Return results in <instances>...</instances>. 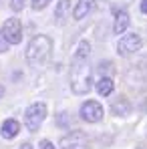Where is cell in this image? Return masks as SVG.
I'll return each mask as SVG.
<instances>
[{
    "label": "cell",
    "mask_w": 147,
    "mask_h": 149,
    "mask_svg": "<svg viewBox=\"0 0 147 149\" xmlns=\"http://www.w3.org/2000/svg\"><path fill=\"white\" fill-rule=\"evenodd\" d=\"M91 45L87 40H81L73 54L71 63V91L75 95H87L93 85V67L89 63Z\"/></svg>",
    "instance_id": "cell-1"
},
{
    "label": "cell",
    "mask_w": 147,
    "mask_h": 149,
    "mask_svg": "<svg viewBox=\"0 0 147 149\" xmlns=\"http://www.w3.org/2000/svg\"><path fill=\"white\" fill-rule=\"evenodd\" d=\"M52 52V40L47 34H36L26 47V61L30 67H40L49 61Z\"/></svg>",
    "instance_id": "cell-2"
},
{
    "label": "cell",
    "mask_w": 147,
    "mask_h": 149,
    "mask_svg": "<svg viewBox=\"0 0 147 149\" xmlns=\"http://www.w3.org/2000/svg\"><path fill=\"white\" fill-rule=\"evenodd\" d=\"M45 117H47V105L45 103H32L28 109H26L24 113V125L28 127V131H38V127L42 125L45 121Z\"/></svg>",
    "instance_id": "cell-3"
},
{
    "label": "cell",
    "mask_w": 147,
    "mask_h": 149,
    "mask_svg": "<svg viewBox=\"0 0 147 149\" xmlns=\"http://www.w3.org/2000/svg\"><path fill=\"white\" fill-rule=\"evenodd\" d=\"M59 149H91V139L85 131H71L67 133L61 143H59Z\"/></svg>",
    "instance_id": "cell-4"
},
{
    "label": "cell",
    "mask_w": 147,
    "mask_h": 149,
    "mask_svg": "<svg viewBox=\"0 0 147 149\" xmlns=\"http://www.w3.org/2000/svg\"><path fill=\"white\" fill-rule=\"evenodd\" d=\"M2 36L6 38V42L8 45H18L20 40H22V24H20V20L18 18H8L4 26H2Z\"/></svg>",
    "instance_id": "cell-5"
},
{
    "label": "cell",
    "mask_w": 147,
    "mask_h": 149,
    "mask_svg": "<svg viewBox=\"0 0 147 149\" xmlns=\"http://www.w3.org/2000/svg\"><path fill=\"white\" fill-rule=\"evenodd\" d=\"M103 115H105V111L99 101H85L81 107V119L87 123H99L103 119Z\"/></svg>",
    "instance_id": "cell-6"
},
{
    "label": "cell",
    "mask_w": 147,
    "mask_h": 149,
    "mask_svg": "<svg viewBox=\"0 0 147 149\" xmlns=\"http://www.w3.org/2000/svg\"><path fill=\"white\" fill-rule=\"evenodd\" d=\"M141 47H143L141 36H139V34H135V32H131V34L121 36V40L117 42V52L125 56V54H133V52H137Z\"/></svg>",
    "instance_id": "cell-7"
},
{
    "label": "cell",
    "mask_w": 147,
    "mask_h": 149,
    "mask_svg": "<svg viewBox=\"0 0 147 149\" xmlns=\"http://www.w3.org/2000/svg\"><path fill=\"white\" fill-rule=\"evenodd\" d=\"M111 113L117 115V117H127L131 113V103L125 97H115L111 101Z\"/></svg>",
    "instance_id": "cell-8"
},
{
    "label": "cell",
    "mask_w": 147,
    "mask_h": 149,
    "mask_svg": "<svg viewBox=\"0 0 147 149\" xmlns=\"http://www.w3.org/2000/svg\"><path fill=\"white\" fill-rule=\"evenodd\" d=\"M93 10H95V0H79L73 10V16H75V20H83Z\"/></svg>",
    "instance_id": "cell-9"
},
{
    "label": "cell",
    "mask_w": 147,
    "mask_h": 149,
    "mask_svg": "<svg viewBox=\"0 0 147 149\" xmlns=\"http://www.w3.org/2000/svg\"><path fill=\"white\" fill-rule=\"evenodd\" d=\"M18 131H20V123L16 119H6L2 123V127H0V135L4 139H14L18 135Z\"/></svg>",
    "instance_id": "cell-10"
},
{
    "label": "cell",
    "mask_w": 147,
    "mask_h": 149,
    "mask_svg": "<svg viewBox=\"0 0 147 149\" xmlns=\"http://www.w3.org/2000/svg\"><path fill=\"white\" fill-rule=\"evenodd\" d=\"M129 14H127V10H117L115 12V24H113V32L115 34H125V30H127V26H129Z\"/></svg>",
    "instance_id": "cell-11"
},
{
    "label": "cell",
    "mask_w": 147,
    "mask_h": 149,
    "mask_svg": "<svg viewBox=\"0 0 147 149\" xmlns=\"http://www.w3.org/2000/svg\"><path fill=\"white\" fill-rule=\"evenodd\" d=\"M97 93L101 97H109L111 93H113V89H115V85H113V79L111 77H101L97 81Z\"/></svg>",
    "instance_id": "cell-12"
},
{
    "label": "cell",
    "mask_w": 147,
    "mask_h": 149,
    "mask_svg": "<svg viewBox=\"0 0 147 149\" xmlns=\"http://www.w3.org/2000/svg\"><path fill=\"white\" fill-rule=\"evenodd\" d=\"M69 4H71V0H61V2H59V6H56V10H54V18H56V22H63V20H65L67 10H69Z\"/></svg>",
    "instance_id": "cell-13"
},
{
    "label": "cell",
    "mask_w": 147,
    "mask_h": 149,
    "mask_svg": "<svg viewBox=\"0 0 147 149\" xmlns=\"http://www.w3.org/2000/svg\"><path fill=\"white\" fill-rule=\"evenodd\" d=\"M105 2H109L115 10H125V8H127L133 0H105Z\"/></svg>",
    "instance_id": "cell-14"
},
{
    "label": "cell",
    "mask_w": 147,
    "mask_h": 149,
    "mask_svg": "<svg viewBox=\"0 0 147 149\" xmlns=\"http://www.w3.org/2000/svg\"><path fill=\"white\" fill-rule=\"evenodd\" d=\"M30 4H32L34 10H42L47 4H50V0H30Z\"/></svg>",
    "instance_id": "cell-15"
},
{
    "label": "cell",
    "mask_w": 147,
    "mask_h": 149,
    "mask_svg": "<svg viewBox=\"0 0 147 149\" xmlns=\"http://www.w3.org/2000/svg\"><path fill=\"white\" fill-rule=\"evenodd\" d=\"M10 8H12L14 12H20V10L24 8V0H10Z\"/></svg>",
    "instance_id": "cell-16"
},
{
    "label": "cell",
    "mask_w": 147,
    "mask_h": 149,
    "mask_svg": "<svg viewBox=\"0 0 147 149\" xmlns=\"http://www.w3.org/2000/svg\"><path fill=\"white\" fill-rule=\"evenodd\" d=\"M8 47H10V45L6 42V38H4V36H2V32H0V54H2V52H6Z\"/></svg>",
    "instance_id": "cell-17"
},
{
    "label": "cell",
    "mask_w": 147,
    "mask_h": 149,
    "mask_svg": "<svg viewBox=\"0 0 147 149\" xmlns=\"http://www.w3.org/2000/svg\"><path fill=\"white\" fill-rule=\"evenodd\" d=\"M38 149H54V145L50 143L49 139H42V141H40V145H38Z\"/></svg>",
    "instance_id": "cell-18"
},
{
    "label": "cell",
    "mask_w": 147,
    "mask_h": 149,
    "mask_svg": "<svg viewBox=\"0 0 147 149\" xmlns=\"http://www.w3.org/2000/svg\"><path fill=\"white\" fill-rule=\"evenodd\" d=\"M141 12L147 14V0H141Z\"/></svg>",
    "instance_id": "cell-19"
},
{
    "label": "cell",
    "mask_w": 147,
    "mask_h": 149,
    "mask_svg": "<svg viewBox=\"0 0 147 149\" xmlns=\"http://www.w3.org/2000/svg\"><path fill=\"white\" fill-rule=\"evenodd\" d=\"M20 149H32V147H30V143H24V145H20Z\"/></svg>",
    "instance_id": "cell-20"
}]
</instances>
